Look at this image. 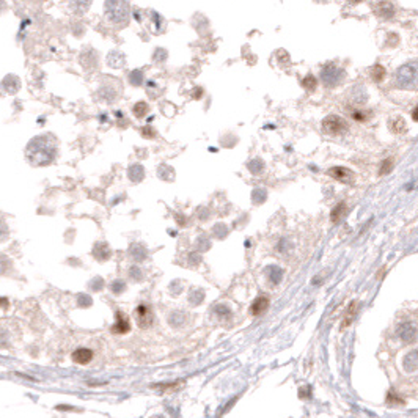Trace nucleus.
<instances>
[{"instance_id": "9", "label": "nucleus", "mask_w": 418, "mask_h": 418, "mask_svg": "<svg viewBox=\"0 0 418 418\" xmlns=\"http://www.w3.org/2000/svg\"><path fill=\"white\" fill-rule=\"evenodd\" d=\"M329 175L332 178H335L337 181L347 182V184H351L354 181V178H355L354 173L349 169H346V167H333V169L329 170Z\"/></svg>"}, {"instance_id": "14", "label": "nucleus", "mask_w": 418, "mask_h": 418, "mask_svg": "<svg viewBox=\"0 0 418 418\" xmlns=\"http://www.w3.org/2000/svg\"><path fill=\"white\" fill-rule=\"evenodd\" d=\"M117 83V80H113V83H112V87L109 85V87H102L101 88V91H99V95H101V98H104L106 101H115L117 99V96H118V93H120V87H117V88H113V85Z\"/></svg>"}, {"instance_id": "17", "label": "nucleus", "mask_w": 418, "mask_h": 418, "mask_svg": "<svg viewBox=\"0 0 418 418\" xmlns=\"http://www.w3.org/2000/svg\"><path fill=\"white\" fill-rule=\"evenodd\" d=\"M69 5H71V10L82 14V13H85L90 5H91V0H69Z\"/></svg>"}, {"instance_id": "25", "label": "nucleus", "mask_w": 418, "mask_h": 418, "mask_svg": "<svg viewBox=\"0 0 418 418\" xmlns=\"http://www.w3.org/2000/svg\"><path fill=\"white\" fill-rule=\"evenodd\" d=\"M371 77H373L374 82H381V80H384V77H385V69H384V66H381V65L373 66V69H371Z\"/></svg>"}, {"instance_id": "39", "label": "nucleus", "mask_w": 418, "mask_h": 418, "mask_svg": "<svg viewBox=\"0 0 418 418\" xmlns=\"http://www.w3.org/2000/svg\"><path fill=\"white\" fill-rule=\"evenodd\" d=\"M79 305H80V307H85V305H91V299L82 294V296L79 297Z\"/></svg>"}, {"instance_id": "32", "label": "nucleus", "mask_w": 418, "mask_h": 418, "mask_svg": "<svg viewBox=\"0 0 418 418\" xmlns=\"http://www.w3.org/2000/svg\"><path fill=\"white\" fill-rule=\"evenodd\" d=\"M263 167H264V164H263V160H260V159H257V160H253V162H250V164H248V169L252 170L253 173H261V172H263Z\"/></svg>"}, {"instance_id": "8", "label": "nucleus", "mask_w": 418, "mask_h": 418, "mask_svg": "<svg viewBox=\"0 0 418 418\" xmlns=\"http://www.w3.org/2000/svg\"><path fill=\"white\" fill-rule=\"evenodd\" d=\"M117 322L112 326V333H117V335H123V333H128L131 330V324H129V319L128 316L124 315L121 311H117Z\"/></svg>"}, {"instance_id": "13", "label": "nucleus", "mask_w": 418, "mask_h": 418, "mask_svg": "<svg viewBox=\"0 0 418 418\" xmlns=\"http://www.w3.org/2000/svg\"><path fill=\"white\" fill-rule=\"evenodd\" d=\"M404 369H407L409 373L418 369V351H412L410 354L406 355V359H404Z\"/></svg>"}, {"instance_id": "10", "label": "nucleus", "mask_w": 418, "mask_h": 418, "mask_svg": "<svg viewBox=\"0 0 418 418\" xmlns=\"http://www.w3.org/2000/svg\"><path fill=\"white\" fill-rule=\"evenodd\" d=\"M91 359H93V352H91L90 349L80 347V349H77V351L73 352V360H74L76 363L85 365V363H88Z\"/></svg>"}, {"instance_id": "28", "label": "nucleus", "mask_w": 418, "mask_h": 418, "mask_svg": "<svg viewBox=\"0 0 418 418\" xmlns=\"http://www.w3.org/2000/svg\"><path fill=\"white\" fill-rule=\"evenodd\" d=\"M302 85L308 90V91H313L316 88V85H318V80H316V77H313V76H307L305 79H304V82H302Z\"/></svg>"}, {"instance_id": "30", "label": "nucleus", "mask_w": 418, "mask_h": 418, "mask_svg": "<svg viewBox=\"0 0 418 418\" xmlns=\"http://www.w3.org/2000/svg\"><path fill=\"white\" fill-rule=\"evenodd\" d=\"M203 291H200V289H195V291H191V296H189V300H191V304L192 305H198L201 300H203Z\"/></svg>"}, {"instance_id": "27", "label": "nucleus", "mask_w": 418, "mask_h": 418, "mask_svg": "<svg viewBox=\"0 0 418 418\" xmlns=\"http://www.w3.org/2000/svg\"><path fill=\"white\" fill-rule=\"evenodd\" d=\"M134 113L137 118H143L146 113H148V106H146V102H138L134 106Z\"/></svg>"}, {"instance_id": "7", "label": "nucleus", "mask_w": 418, "mask_h": 418, "mask_svg": "<svg viewBox=\"0 0 418 418\" xmlns=\"http://www.w3.org/2000/svg\"><path fill=\"white\" fill-rule=\"evenodd\" d=\"M135 319H137V324L142 327V329H146L153 324V311L150 307L146 305H138L137 310H135Z\"/></svg>"}, {"instance_id": "22", "label": "nucleus", "mask_w": 418, "mask_h": 418, "mask_svg": "<svg viewBox=\"0 0 418 418\" xmlns=\"http://www.w3.org/2000/svg\"><path fill=\"white\" fill-rule=\"evenodd\" d=\"M95 255L98 257V260H107L110 255V250L106 244H96L95 247Z\"/></svg>"}, {"instance_id": "12", "label": "nucleus", "mask_w": 418, "mask_h": 418, "mask_svg": "<svg viewBox=\"0 0 418 418\" xmlns=\"http://www.w3.org/2000/svg\"><path fill=\"white\" fill-rule=\"evenodd\" d=\"M267 308H269V299L267 297H258L252 304V310H250V313H252L253 316H260Z\"/></svg>"}, {"instance_id": "11", "label": "nucleus", "mask_w": 418, "mask_h": 418, "mask_svg": "<svg viewBox=\"0 0 418 418\" xmlns=\"http://www.w3.org/2000/svg\"><path fill=\"white\" fill-rule=\"evenodd\" d=\"M148 20H150V26H151V30L154 32V33H160V32H164V26H165V22H164V19L156 13V11H148Z\"/></svg>"}, {"instance_id": "4", "label": "nucleus", "mask_w": 418, "mask_h": 418, "mask_svg": "<svg viewBox=\"0 0 418 418\" xmlns=\"http://www.w3.org/2000/svg\"><path fill=\"white\" fill-rule=\"evenodd\" d=\"M322 131L326 134H332V135H338L347 131V124L346 121L338 117V115H329L324 118L322 121Z\"/></svg>"}, {"instance_id": "35", "label": "nucleus", "mask_w": 418, "mask_h": 418, "mask_svg": "<svg viewBox=\"0 0 418 418\" xmlns=\"http://www.w3.org/2000/svg\"><path fill=\"white\" fill-rule=\"evenodd\" d=\"M352 118L357 120V121H366L368 120V113L362 112V110H354L352 112Z\"/></svg>"}, {"instance_id": "38", "label": "nucleus", "mask_w": 418, "mask_h": 418, "mask_svg": "<svg viewBox=\"0 0 418 418\" xmlns=\"http://www.w3.org/2000/svg\"><path fill=\"white\" fill-rule=\"evenodd\" d=\"M131 275H132L134 280H142V277H143V275H142V270H140L138 267H132V269H131Z\"/></svg>"}, {"instance_id": "43", "label": "nucleus", "mask_w": 418, "mask_h": 418, "mask_svg": "<svg viewBox=\"0 0 418 418\" xmlns=\"http://www.w3.org/2000/svg\"><path fill=\"white\" fill-rule=\"evenodd\" d=\"M4 5H5V4H4V0H0V11L4 10Z\"/></svg>"}, {"instance_id": "19", "label": "nucleus", "mask_w": 418, "mask_h": 418, "mask_svg": "<svg viewBox=\"0 0 418 418\" xmlns=\"http://www.w3.org/2000/svg\"><path fill=\"white\" fill-rule=\"evenodd\" d=\"M357 307H359V302H351V305H349V308H347V311H346V316H344V319H343V324H341L343 329L347 327V326L354 321L355 313H357Z\"/></svg>"}, {"instance_id": "34", "label": "nucleus", "mask_w": 418, "mask_h": 418, "mask_svg": "<svg viewBox=\"0 0 418 418\" xmlns=\"http://www.w3.org/2000/svg\"><path fill=\"white\" fill-rule=\"evenodd\" d=\"M8 236V226L7 222L4 220V217L0 216V241H4Z\"/></svg>"}, {"instance_id": "29", "label": "nucleus", "mask_w": 418, "mask_h": 418, "mask_svg": "<svg viewBox=\"0 0 418 418\" xmlns=\"http://www.w3.org/2000/svg\"><path fill=\"white\" fill-rule=\"evenodd\" d=\"M11 270V263L8 260V257L0 255V274H8Z\"/></svg>"}, {"instance_id": "23", "label": "nucleus", "mask_w": 418, "mask_h": 418, "mask_svg": "<svg viewBox=\"0 0 418 418\" xmlns=\"http://www.w3.org/2000/svg\"><path fill=\"white\" fill-rule=\"evenodd\" d=\"M344 213H346V204H344V203H338V204L335 206V209L332 211V220H333V222L341 220L343 216H344Z\"/></svg>"}, {"instance_id": "21", "label": "nucleus", "mask_w": 418, "mask_h": 418, "mask_svg": "<svg viewBox=\"0 0 418 418\" xmlns=\"http://www.w3.org/2000/svg\"><path fill=\"white\" fill-rule=\"evenodd\" d=\"M185 321H187V318H185V315H184L182 311H175V313H172L170 318H169V322L173 327H181V326H184Z\"/></svg>"}, {"instance_id": "1", "label": "nucleus", "mask_w": 418, "mask_h": 418, "mask_svg": "<svg viewBox=\"0 0 418 418\" xmlns=\"http://www.w3.org/2000/svg\"><path fill=\"white\" fill-rule=\"evenodd\" d=\"M57 156V142L52 135H38L26 148V157L33 167H44L54 162Z\"/></svg>"}, {"instance_id": "41", "label": "nucleus", "mask_w": 418, "mask_h": 418, "mask_svg": "<svg viewBox=\"0 0 418 418\" xmlns=\"http://www.w3.org/2000/svg\"><path fill=\"white\" fill-rule=\"evenodd\" d=\"M412 118H413V121H418V107L412 112Z\"/></svg>"}, {"instance_id": "24", "label": "nucleus", "mask_w": 418, "mask_h": 418, "mask_svg": "<svg viewBox=\"0 0 418 418\" xmlns=\"http://www.w3.org/2000/svg\"><path fill=\"white\" fill-rule=\"evenodd\" d=\"M390 128H391V131L396 132V134H403V132L406 131V123H404L403 118H396V120H393V121L390 123Z\"/></svg>"}, {"instance_id": "2", "label": "nucleus", "mask_w": 418, "mask_h": 418, "mask_svg": "<svg viewBox=\"0 0 418 418\" xmlns=\"http://www.w3.org/2000/svg\"><path fill=\"white\" fill-rule=\"evenodd\" d=\"M106 17L109 24L123 27L128 26L131 17V7L128 0H107L106 2Z\"/></svg>"}, {"instance_id": "20", "label": "nucleus", "mask_w": 418, "mask_h": 418, "mask_svg": "<svg viewBox=\"0 0 418 418\" xmlns=\"http://www.w3.org/2000/svg\"><path fill=\"white\" fill-rule=\"evenodd\" d=\"M131 257H132V260H135V261H143L145 258H146V248L145 247H142L140 244H134L132 247H131Z\"/></svg>"}, {"instance_id": "26", "label": "nucleus", "mask_w": 418, "mask_h": 418, "mask_svg": "<svg viewBox=\"0 0 418 418\" xmlns=\"http://www.w3.org/2000/svg\"><path fill=\"white\" fill-rule=\"evenodd\" d=\"M282 275H283V272H282V269L280 267H275V266H272L269 269V278H270V282L272 283H280V280H282Z\"/></svg>"}, {"instance_id": "18", "label": "nucleus", "mask_w": 418, "mask_h": 418, "mask_svg": "<svg viewBox=\"0 0 418 418\" xmlns=\"http://www.w3.org/2000/svg\"><path fill=\"white\" fill-rule=\"evenodd\" d=\"M128 175H129V179L132 182H140L145 178L143 167L142 165H132L131 169H129V172H128Z\"/></svg>"}, {"instance_id": "15", "label": "nucleus", "mask_w": 418, "mask_h": 418, "mask_svg": "<svg viewBox=\"0 0 418 418\" xmlns=\"http://www.w3.org/2000/svg\"><path fill=\"white\" fill-rule=\"evenodd\" d=\"M19 87H20V82H19V79H17L16 76H7V77L4 79V88H5L8 93L14 95V93L19 90Z\"/></svg>"}, {"instance_id": "6", "label": "nucleus", "mask_w": 418, "mask_h": 418, "mask_svg": "<svg viewBox=\"0 0 418 418\" xmlns=\"http://www.w3.org/2000/svg\"><path fill=\"white\" fill-rule=\"evenodd\" d=\"M398 337L404 343H413L418 337V327L413 322H403L398 327Z\"/></svg>"}, {"instance_id": "37", "label": "nucleus", "mask_w": 418, "mask_h": 418, "mask_svg": "<svg viewBox=\"0 0 418 418\" xmlns=\"http://www.w3.org/2000/svg\"><path fill=\"white\" fill-rule=\"evenodd\" d=\"M216 313H219V315H222V316H229V315H231V313H229V310L226 307H223V305H217L216 307Z\"/></svg>"}, {"instance_id": "42", "label": "nucleus", "mask_w": 418, "mask_h": 418, "mask_svg": "<svg viewBox=\"0 0 418 418\" xmlns=\"http://www.w3.org/2000/svg\"><path fill=\"white\" fill-rule=\"evenodd\" d=\"M349 4H360V2H363V0H347Z\"/></svg>"}, {"instance_id": "36", "label": "nucleus", "mask_w": 418, "mask_h": 418, "mask_svg": "<svg viewBox=\"0 0 418 418\" xmlns=\"http://www.w3.org/2000/svg\"><path fill=\"white\" fill-rule=\"evenodd\" d=\"M391 167H393L391 159H385L384 164H382V167H381V175H387V173L391 170Z\"/></svg>"}, {"instance_id": "40", "label": "nucleus", "mask_w": 418, "mask_h": 418, "mask_svg": "<svg viewBox=\"0 0 418 418\" xmlns=\"http://www.w3.org/2000/svg\"><path fill=\"white\" fill-rule=\"evenodd\" d=\"M394 403H398V404H404V401H403V400H398V398H396V394L390 393V394H388V404H394Z\"/></svg>"}, {"instance_id": "33", "label": "nucleus", "mask_w": 418, "mask_h": 418, "mask_svg": "<svg viewBox=\"0 0 418 418\" xmlns=\"http://www.w3.org/2000/svg\"><path fill=\"white\" fill-rule=\"evenodd\" d=\"M124 288H126V285H124V282H121V280H117L110 285V289H112V292H115V294H121Z\"/></svg>"}, {"instance_id": "16", "label": "nucleus", "mask_w": 418, "mask_h": 418, "mask_svg": "<svg viewBox=\"0 0 418 418\" xmlns=\"http://www.w3.org/2000/svg\"><path fill=\"white\" fill-rule=\"evenodd\" d=\"M107 63H109V66L121 68L124 63H126V58H124V55H123L121 52L115 51V52L109 54V57H107Z\"/></svg>"}, {"instance_id": "31", "label": "nucleus", "mask_w": 418, "mask_h": 418, "mask_svg": "<svg viewBox=\"0 0 418 418\" xmlns=\"http://www.w3.org/2000/svg\"><path fill=\"white\" fill-rule=\"evenodd\" d=\"M129 80H131L132 85H142V82H143V74H142V71H134V73H131Z\"/></svg>"}, {"instance_id": "3", "label": "nucleus", "mask_w": 418, "mask_h": 418, "mask_svg": "<svg viewBox=\"0 0 418 418\" xmlns=\"http://www.w3.org/2000/svg\"><path fill=\"white\" fill-rule=\"evenodd\" d=\"M396 85L400 88H415L418 85V63L403 65L396 73Z\"/></svg>"}, {"instance_id": "5", "label": "nucleus", "mask_w": 418, "mask_h": 418, "mask_svg": "<svg viewBox=\"0 0 418 418\" xmlns=\"http://www.w3.org/2000/svg\"><path fill=\"white\" fill-rule=\"evenodd\" d=\"M321 79L326 87H337L344 79V71L335 65H327L321 73Z\"/></svg>"}]
</instances>
